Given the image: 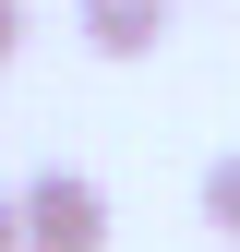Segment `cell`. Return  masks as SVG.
I'll return each mask as SVG.
<instances>
[{"instance_id": "4", "label": "cell", "mask_w": 240, "mask_h": 252, "mask_svg": "<svg viewBox=\"0 0 240 252\" xmlns=\"http://www.w3.org/2000/svg\"><path fill=\"white\" fill-rule=\"evenodd\" d=\"M24 48V0H0V60H12Z\"/></svg>"}, {"instance_id": "2", "label": "cell", "mask_w": 240, "mask_h": 252, "mask_svg": "<svg viewBox=\"0 0 240 252\" xmlns=\"http://www.w3.org/2000/svg\"><path fill=\"white\" fill-rule=\"evenodd\" d=\"M72 12H84V48L96 60H144L168 36V0H72Z\"/></svg>"}, {"instance_id": "5", "label": "cell", "mask_w": 240, "mask_h": 252, "mask_svg": "<svg viewBox=\"0 0 240 252\" xmlns=\"http://www.w3.org/2000/svg\"><path fill=\"white\" fill-rule=\"evenodd\" d=\"M0 252H24V204L12 192H0Z\"/></svg>"}, {"instance_id": "1", "label": "cell", "mask_w": 240, "mask_h": 252, "mask_svg": "<svg viewBox=\"0 0 240 252\" xmlns=\"http://www.w3.org/2000/svg\"><path fill=\"white\" fill-rule=\"evenodd\" d=\"M12 204H24V252H108V192L84 168H36Z\"/></svg>"}, {"instance_id": "3", "label": "cell", "mask_w": 240, "mask_h": 252, "mask_svg": "<svg viewBox=\"0 0 240 252\" xmlns=\"http://www.w3.org/2000/svg\"><path fill=\"white\" fill-rule=\"evenodd\" d=\"M204 228H216V240H240V144L204 168Z\"/></svg>"}]
</instances>
